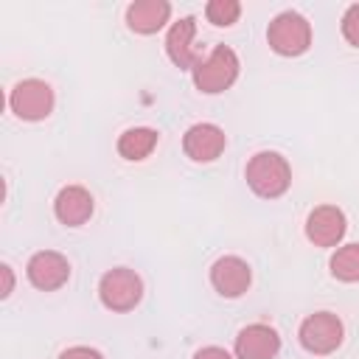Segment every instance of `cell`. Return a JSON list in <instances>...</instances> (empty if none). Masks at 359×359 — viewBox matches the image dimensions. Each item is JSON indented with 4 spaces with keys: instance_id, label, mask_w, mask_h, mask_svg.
Returning <instances> with one entry per match:
<instances>
[{
    "instance_id": "cell-20",
    "label": "cell",
    "mask_w": 359,
    "mask_h": 359,
    "mask_svg": "<svg viewBox=\"0 0 359 359\" xmlns=\"http://www.w3.org/2000/svg\"><path fill=\"white\" fill-rule=\"evenodd\" d=\"M194 359H233V353L224 351V348H219V345H208V348H199L194 353Z\"/></svg>"
},
{
    "instance_id": "cell-21",
    "label": "cell",
    "mask_w": 359,
    "mask_h": 359,
    "mask_svg": "<svg viewBox=\"0 0 359 359\" xmlns=\"http://www.w3.org/2000/svg\"><path fill=\"white\" fill-rule=\"evenodd\" d=\"M0 272H3V292H0V294H3V297H8V294L14 292V275H11V266H8V264H3V266H0Z\"/></svg>"
},
{
    "instance_id": "cell-13",
    "label": "cell",
    "mask_w": 359,
    "mask_h": 359,
    "mask_svg": "<svg viewBox=\"0 0 359 359\" xmlns=\"http://www.w3.org/2000/svg\"><path fill=\"white\" fill-rule=\"evenodd\" d=\"M194 36H196V20L194 17H180L177 22H171V28L165 34V53L180 70H194L199 62L196 48H194Z\"/></svg>"
},
{
    "instance_id": "cell-3",
    "label": "cell",
    "mask_w": 359,
    "mask_h": 359,
    "mask_svg": "<svg viewBox=\"0 0 359 359\" xmlns=\"http://www.w3.org/2000/svg\"><path fill=\"white\" fill-rule=\"evenodd\" d=\"M98 300L109 311H132L143 300V280L135 269L129 266H115L107 269L98 280Z\"/></svg>"
},
{
    "instance_id": "cell-16",
    "label": "cell",
    "mask_w": 359,
    "mask_h": 359,
    "mask_svg": "<svg viewBox=\"0 0 359 359\" xmlns=\"http://www.w3.org/2000/svg\"><path fill=\"white\" fill-rule=\"evenodd\" d=\"M328 269L337 280L342 283H356L359 280V244H342L334 250Z\"/></svg>"
},
{
    "instance_id": "cell-6",
    "label": "cell",
    "mask_w": 359,
    "mask_h": 359,
    "mask_svg": "<svg viewBox=\"0 0 359 359\" xmlns=\"http://www.w3.org/2000/svg\"><path fill=\"white\" fill-rule=\"evenodd\" d=\"M53 87L42 79H22L8 93V107L20 121H45L53 112Z\"/></svg>"
},
{
    "instance_id": "cell-15",
    "label": "cell",
    "mask_w": 359,
    "mask_h": 359,
    "mask_svg": "<svg viewBox=\"0 0 359 359\" xmlns=\"http://www.w3.org/2000/svg\"><path fill=\"white\" fill-rule=\"evenodd\" d=\"M160 143V132L151 126H132L118 137V154L123 160H146Z\"/></svg>"
},
{
    "instance_id": "cell-5",
    "label": "cell",
    "mask_w": 359,
    "mask_h": 359,
    "mask_svg": "<svg viewBox=\"0 0 359 359\" xmlns=\"http://www.w3.org/2000/svg\"><path fill=\"white\" fill-rule=\"evenodd\" d=\"M297 339L300 345L314 353V356H328L334 353L342 339H345V325L342 320L334 314V311H314L309 314L303 323H300V331H297Z\"/></svg>"
},
{
    "instance_id": "cell-2",
    "label": "cell",
    "mask_w": 359,
    "mask_h": 359,
    "mask_svg": "<svg viewBox=\"0 0 359 359\" xmlns=\"http://www.w3.org/2000/svg\"><path fill=\"white\" fill-rule=\"evenodd\" d=\"M238 70H241V65H238L236 50L227 48V45H216L205 59L196 62V67L191 73H194V84H196L199 93L219 95V93L230 90L236 84Z\"/></svg>"
},
{
    "instance_id": "cell-9",
    "label": "cell",
    "mask_w": 359,
    "mask_h": 359,
    "mask_svg": "<svg viewBox=\"0 0 359 359\" xmlns=\"http://www.w3.org/2000/svg\"><path fill=\"white\" fill-rule=\"evenodd\" d=\"M227 146V135L216 123H194L182 135V151L194 163H213Z\"/></svg>"
},
{
    "instance_id": "cell-4",
    "label": "cell",
    "mask_w": 359,
    "mask_h": 359,
    "mask_svg": "<svg viewBox=\"0 0 359 359\" xmlns=\"http://www.w3.org/2000/svg\"><path fill=\"white\" fill-rule=\"evenodd\" d=\"M266 42L278 56H303L311 48V22L297 11H280L266 28Z\"/></svg>"
},
{
    "instance_id": "cell-18",
    "label": "cell",
    "mask_w": 359,
    "mask_h": 359,
    "mask_svg": "<svg viewBox=\"0 0 359 359\" xmlns=\"http://www.w3.org/2000/svg\"><path fill=\"white\" fill-rule=\"evenodd\" d=\"M342 36H345L348 45L359 48V3L345 8V14H342Z\"/></svg>"
},
{
    "instance_id": "cell-1",
    "label": "cell",
    "mask_w": 359,
    "mask_h": 359,
    "mask_svg": "<svg viewBox=\"0 0 359 359\" xmlns=\"http://www.w3.org/2000/svg\"><path fill=\"white\" fill-rule=\"evenodd\" d=\"M250 191L261 199H278L292 185V165L278 151H255L244 168Z\"/></svg>"
},
{
    "instance_id": "cell-10",
    "label": "cell",
    "mask_w": 359,
    "mask_h": 359,
    "mask_svg": "<svg viewBox=\"0 0 359 359\" xmlns=\"http://www.w3.org/2000/svg\"><path fill=\"white\" fill-rule=\"evenodd\" d=\"M348 222L337 205H320L306 216V238L314 247H337L345 238Z\"/></svg>"
},
{
    "instance_id": "cell-11",
    "label": "cell",
    "mask_w": 359,
    "mask_h": 359,
    "mask_svg": "<svg viewBox=\"0 0 359 359\" xmlns=\"http://www.w3.org/2000/svg\"><path fill=\"white\" fill-rule=\"evenodd\" d=\"M233 351H236V359H275L280 351V337L272 325L252 323L238 331Z\"/></svg>"
},
{
    "instance_id": "cell-7",
    "label": "cell",
    "mask_w": 359,
    "mask_h": 359,
    "mask_svg": "<svg viewBox=\"0 0 359 359\" xmlns=\"http://www.w3.org/2000/svg\"><path fill=\"white\" fill-rule=\"evenodd\" d=\"M25 275L34 289L39 292H56L70 280V261L56 250H39L28 258Z\"/></svg>"
},
{
    "instance_id": "cell-14",
    "label": "cell",
    "mask_w": 359,
    "mask_h": 359,
    "mask_svg": "<svg viewBox=\"0 0 359 359\" xmlns=\"http://www.w3.org/2000/svg\"><path fill=\"white\" fill-rule=\"evenodd\" d=\"M171 17V3L165 0H137L126 6V25L135 34H157Z\"/></svg>"
},
{
    "instance_id": "cell-19",
    "label": "cell",
    "mask_w": 359,
    "mask_h": 359,
    "mask_svg": "<svg viewBox=\"0 0 359 359\" xmlns=\"http://www.w3.org/2000/svg\"><path fill=\"white\" fill-rule=\"evenodd\" d=\"M59 359H104V353L95 351V348H90V345H73V348L62 351Z\"/></svg>"
},
{
    "instance_id": "cell-17",
    "label": "cell",
    "mask_w": 359,
    "mask_h": 359,
    "mask_svg": "<svg viewBox=\"0 0 359 359\" xmlns=\"http://www.w3.org/2000/svg\"><path fill=\"white\" fill-rule=\"evenodd\" d=\"M205 17L216 28H230L241 17V3L238 0H210L205 6Z\"/></svg>"
},
{
    "instance_id": "cell-12",
    "label": "cell",
    "mask_w": 359,
    "mask_h": 359,
    "mask_svg": "<svg viewBox=\"0 0 359 359\" xmlns=\"http://www.w3.org/2000/svg\"><path fill=\"white\" fill-rule=\"evenodd\" d=\"M95 210L93 194L84 185H65L53 199V213L65 227H81Z\"/></svg>"
},
{
    "instance_id": "cell-8",
    "label": "cell",
    "mask_w": 359,
    "mask_h": 359,
    "mask_svg": "<svg viewBox=\"0 0 359 359\" xmlns=\"http://www.w3.org/2000/svg\"><path fill=\"white\" fill-rule=\"evenodd\" d=\"M210 283L213 289L227 297V300H236L241 294H247L250 283H252V269L244 258L238 255H222L219 261H213L210 266Z\"/></svg>"
}]
</instances>
